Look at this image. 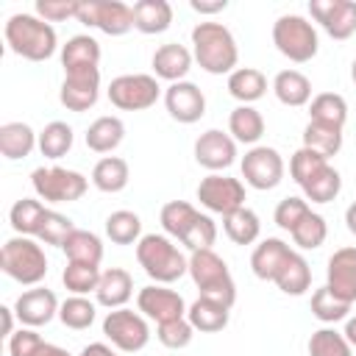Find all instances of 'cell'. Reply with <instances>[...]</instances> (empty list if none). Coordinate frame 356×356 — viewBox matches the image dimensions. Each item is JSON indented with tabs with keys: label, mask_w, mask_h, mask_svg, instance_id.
<instances>
[{
	"label": "cell",
	"mask_w": 356,
	"mask_h": 356,
	"mask_svg": "<svg viewBox=\"0 0 356 356\" xmlns=\"http://www.w3.org/2000/svg\"><path fill=\"white\" fill-rule=\"evenodd\" d=\"M33 147H39V134L28 122H6V125H0V153L8 161L28 159L33 153Z\"/></svg>",
	"instance_id": "cb8c5ba5"
},
{
	"label": "cell",
	"mask_w": 356,
	"mask_h": 356,
	"mask_svg": "<svg viewBox=\"0 0 356 356\" xmlns=\"http://www.w3.org/2000/svg\"><path fill=\"white\" fill-rule=\"evenodd\" d=\"M222 231L234 245H253L259 239V234H261V220H259V214L253 209L242 206L234 214L222 217Z\"/></svg>",
	"instance_id": "836d02e7"
},
{
	"label": "cell",
	"mask_w": 356,
	"mask_h": 356,
	"mask_svg": "<svg viewBox=\"0 0 356 356\" xmlns=\"http://www.w3.org/2000/svg\"><path fill=\"white\" fill-rule=\"evenodd\" d=\"M3 36H6L8 50L25 61H47L58 47L56 28L50 22H44L42 17L25 14V11L11 14L6 19Z\"/></svg>",
	"instance_id": "7a4b0ae2"
},
{
	"label": "cell",
	"mask_w": 356,
	"mask_h": 356,
	"mask_svg": "<svg viewBox=\"0 0 356 356\" xmlns=\"http://www.w3.org/2000/svg\"><path fill=\"white\" fill-rule=\"evenodd\" d=\"M95 317H97V306H95L86 295H70V298L61 300V306H58V320H61L67 328H72V331L89 328V325L95 323Z\"/></svg>",
	"instance_id": "b9f144b4"
},
{
	"label": "cell",
	"mask_w": 356,
	"mask_h": 356,
	"mask_svg": "<svg viewBox=\"0 0 356 356\" xmlns=\"http://www.w3.org/2000/svg\"><path fill=\"white\" fill-rule=\"evenodd\" d=\"M292 253H295V250H292L284 239L267 236V239H261V242L253 248V253H250V270H253V275L261 278V281H275Z\"/></svg>",
	"instance_id": "ffe728a7"
},
{
	"label": "cell",
	"mask_w": 356,
	"mask_h": 356,
	"mask_svg": "<svg viewBox=\"0 0 356 356\" xmlns=\"http://www.w3.org/2000/svg\"><path fill=\"white\" fill-rule=\"evenodd\" d=\"M192 56L209 75H231L239 64V47L222 22H197L192 28Z\"/></svg>",
	"instance_id": "6da1fadb"
},
{
	"label": "cell",
	"mask_w": 356,
	"mask_h": 356,
	"mask_svg": "<svg viewBox=\"0 0 356 356\" xmlns=\"http://www.w3.org/2000/svg\"><path fill=\"white\" fill-rule=\"evenodd\" d=\"M136 261L156 284H172L189 273V259L167 234H145L136 242Z\"/></svg>",
	"instance_id": "3957f363"
},
{
	"label": "cell",
	"mask_w": 356,
	"mask_h": 356,
	"mask_svg": "<svg viewBox=\"0 0 356 356\" xmlns=\"http://www.w3.org/2000/svg\"><path fill=\"white\" fill-rule=\"evenodd\" d=\"M134 295V278L128 270L122 267H108L103 270L100 275V284H97V292H95V300L100 306H106L108 312L111 309H122Z\"/></svg>",
	"instance_id": "7402d4cb"
},
{
	"label": "cell",
	"mask_w": 356,
	"mask_h": 356,
	"mask_svg": "<svg viewBox=\"0 0 356 356\" xmlns=\"http://www.w3.org/2000/svg\"><path fill=\"white\" fill-rule=\"evenodd\" d=\"M100 64V44L95 36L89 33H75L67 39V44H61V67L64 72H75V70H92Z\"/></svg>",
	"instance_id": "603a6c76"
},
{
	"label": "cell",
	"mask_w": 356,
	"mask_h": 356,
	"mask_svg": "<svg viewBox=\"0 0 356 356\" xmlns=\"http://www.w3.org/2000/svg\"><path fill=\"white\" fill-rule=\"evenodd\" d=\"M122 139H125V122L114 114H103L86 128V147L92 153H111L122 145Z\"/></svg>",
	"instance_id": "f1b7e54d"
},
{
	"label": "cell",
	"mask_w": 356,
	"mask_h": 356,
	"mask_svg": "<svg viewBox=\"0 0 356 356\" xmlns=\"http://www.w3.org/2000/svg\"><path fill=\"white\" fill-rule=\"evenodd\" d=\"M273 92H275L278 103H284L289 108H300V106L312 103V81L300 70H281L273 78Z\"/></svg>",
	"instance_id": "83f0119b"
},
{
	"label": "cell",
	"mask_w": 356,
	"mask_h": 356,
	"mask_svg": "<svg viewBox=\"0 0 356 356\" xmlns=\"http://www.w3.org/2000/svg\"><path fill=\"white\" fill-rule=\"evenodd\" d=\"M128 178H131V170H128V161L120 159V156H103L95 167H92V184L95 189L106 192V195H117L128 186Z\"/></svg>",
	"instance_id": "f546056e"
},
{
	"label": "cell",
	"mask_w": 356,
	"mask_h": 356,
	"mask_svg": "<svg viewBox=\"0 0 356 356\" xmlns=\"http://www.w3.org/2000/svg\"><path fill=\"white\" fill-rule=\"evenodd\" d=\"M309 14L331 39L356 33V0H309Z\"/></svg>",
	"instance_id": "5bb4252c"
},
{
	"label": "cell",
	"mask_w": 356,
	"mask_h": 356,
	"mask_svg": "<svg viewBox=\"0 0 356 356\" xmlns=\"http://www.w3.org/2000/svg\"><path fill=\"white\" fill-rule=\"evenodd\" d=\"M108 100L114 108L120 111H145L150 106H156L161 86L156 75L147 72H128V75H117L108 89H106Z\"/></svg>",
	"instance_id": "ba28073f"
},
{
	"label": "cell",
	"mask_w": 356,
	"mask_h": 356,
	"mask_svg": "<svg viewBox=\"0 0 356 356\" xmlns=\"http://www.w3.org/2000/svg\"><path fill=\"white\" fill-rule=\"evenodd\" d=\"M228 317H231V309L214 298H197L189 309H186V320L192 323L195 331L200 334H217L228 325Z\"/></svg>",
	"instance_id": "d4e9b609"
},
{
	"label": "cell",
	"mask_w": 356,
	"mask_h": 356,
	"mask_svg": "<svg viewBox=\"0 0 356 356\" xmlns=\"http://www.w3.org/2000/svg\"><path fill=\"white\" fill-rule=\"evenodd\" d=\"M228 134L234 136V142L256 147V142L264 136V117H261V111H256L253 106H236L228 114Z\"/></svg>",
	"instance_id": "4dcf8cb0"
},
{
	"label": "cell",
	"mask_w": 356,
	"mask_h": 356,
	"mask_svg": "<svg viewBox=\"0 0 356 356\" xmlns=\"http://www.w3.org/2000/svg\"><path fill=\"white\" fill-rule=\"evenodd\" d=\"M75 19L86 28L103 31L106 36H125L134 28V6L120 0H81Z\"/></svg>",
	"instance_id": "30bf717a"
},
{
	"label": "cell",
	"mask_w": 356,
	"mask_h": 356,
	"mask_svg": "<svg viewBox=\"0 0 356 356\" xmlns=\"http://www.w3.org/2000/svg\"><path fill=\"white\" fill-rule=\"evenodd\" d=\"M284 295H303L312 286V267L300 253H292L289 261L284 264V270L278 273V278L273 281Z\"/></svg>",
	"instance_id": "74e56055"
},
{
	"label": "cell",
	"mask_w": 356,
	"mask_h": 356,
	"mask_svg": "<svg viewBox=\"0 0 356 356\" xmlns=\"http://www.w3.org/2000/svg\"><path fill=\"white\" fill-rule=\"evenodd\" d=\"M303 147L331 159L342 150V128H334V125H323V122H312L303 128Z\"/></svg>",
	"instance_id": "f35d334b"
},
{
	"label": "cell",
	"mask_w": 356,
	"mask_h": 356,
	"mask_svg": "<svg viewBox=\"0 0 356 356\" xmlns=\"http://www.w3.org/2000/svg\"><path fill=\"white\" fill-rule=\"evenodd\" d=\"M189 275L203 298H214V300L225 303L228 309L234 306L236 284H234L231 270L222 256H217L214 250H195L189 256Z\"/></svg>",
	"instance_id": "5b68a950"
},
{
	"label": "cell",
	"mask_w": 356,
	"mask_h": 356,
	"mask_svg": "<svg viewBox=\"0 0 356 356\" xmlns=\"http://www.w3.org/2000/svg\"><path fill=\"white\" fill-rule=\"evenodd\" d=\"M0 314H3V337H11L14 334V306H0Z\"/></svg>",
	"instance_id": "6f0895ef"
},
{
	"label": "cell",
	"mask_w": 356,
	"mask_h": 356,
	"mask_svg": "<svg viewBox=\"0 0 356 356\" xmlns=\"http://www.w3.org/2000/svg\"><path fill=\"white\" fill-rule=\"evenodd\" d=\"M44 203L39 197H19L11 211H8V222L11 228L19 234V236H36L39 234V225H42V217H44Z\"/></svg>",
	"instance_id": "e575fe53"
},
{
	"label": "cell",
	"mask_w": 356,
	"mask_h": 356,
	"mask_svg": "<svg viewBox=\"0 0 356 356\" xmlns=\"http://www.w3.org/2000/svg\"><path fill=\"white\" fill-rule=\"evenodd\" d=\"M81 0H36V17L44 22H64L70 17H78Z\"/></svg>",
	"instance_id": "f5cc1de1"
},
{
	"label": "cell",
	"mask_w": 356,
	"mask_h": 356,
	"mask_svg": "<svg viewBox=\"0 0 356 356\" xmlns=\"http://www.w3.org/2000/svg\"><path fill=\"white\" fill-rule=\"evenodd\" d=\"M61 250H64L67 261L97 264V267H100V261H103V242H100L97 234H92V231H86V228H75V231L67 236V242L61 245Z\"/></svg>",
	"instance_id": "1f68e13d"
},
{
	"label": "cell",
	"mask_w": 356,
	"mask_h": 356,
	"mask_svg": "<svg viewBox=\"0 0 356 356\" xmlns=\"http://www.w3.org/2000/svg\"><path fill=\"white\" fill-rule=\"evenodd\" d=\"M273 44L281 56H286L295 64L312 61L320 50L317 28L303 14H281L273 22Z\"/></svg>",
	"instance_id": "8992f818"
},
{
	"label": "cell",
	"mask_w": 356,
	"mask_h": 356,
	"mask_svg": "<svg viewBox=\"0 0 356 356\" xmlns=\"http://www.w3.org/2000/svg\"><path fill=\"white\" fill-rule=\"evenodd\" d=\"M342 334H345V339L350 342V348H356V314L345 320V331H342Z\"/></svg>",
	"instance_id": "680465c9"
},
{
	"label": "cell",
	"mask_w": 356,
	"mask_h": 356,
	"mask_svg": "<svg viewBox=\"0 0 356 356\" xmlns=\"http://www.w3.org/2000/svg\"><path fill=\"white\" fill-rule=\"evenodd\" d=\"M289 236H292V242H295L300 250H314V248H320V245L325 242V236H328V222H325L323 214L309 211V214L289 231Z\"/></svg>",
	"instance_id": "ee69618b"
},
{
	"label": "cell",
	"mask_w": 356,
	"mask_h": 356,
	"mask_svg": "<svg viewBox=\"0 0 356 356\" xmlns=\"http://www.w3.org/2000/svg\"><path fill=\"white\" fill-rule=\"evenodd\" d=\"M348 312H350V303L337 298L328 286H320L314 289L312 295V314L320 320V323H339V320H348Z\"/></svg>",
	"instance_id": "f6af8a7d"
},
{
	"label": "cell",
	"mask_w": 356,
	"mask_h": 356,
	"mask_svg": "<svg viewBox=\"0 0 356 356\" xmlns=\"http://www.w3.org/2000/svg\"><path fill=\"white\" fill-rule=\"evenodd\" d=\"M309 120L312 122H323V125H334V128H345L348 122V103L342 95L337 92H320L312 97L309 103Z\"/></svg>",
	"instance_id": "d6a6232c"
},
{
	"label": "cell",
	"mask_w": 356,
	"mask_h": 356,
	"mask_svg": "<svg viewBox=\"0 0 356 356\" xmlns=\"http://www.w3.org/2000/svg\"><path fill=\"white\" fill-rule=\"evenodd\" d=\"M72 231H75V225H72V220H70L67 214L47 209L44 217H42V225H39L36 239H39L42 245H56V248H61Z\"/></svg>",
	"instance_id": "7dc6e473"
},
{
	"label": "cell",
	"mask_w": 356,
	"mask_h": 356,
	"mask_svg": "<svg viewBox=\"0 0 356 356\" xmlns=\"http://www.w3.org/2000/svg\"><path fill=\"white\" fill-rule=\"evenodd\" d=\"M197 214H200V211H197L192 203H186V200H170V203L161 206V211H159V222H161V228H164L167 236L181 239Z\"/></svg>",
	"instance_id": "60d3db41"
},
{
	"label": "cell",
	"mask_w": 356,
	"mask_h": 356,
	"mask_svg": "<svg viewBox=\"0 0 356 356\" xmlns=\"http://www.w3.org/2000/svg\"><path fill=\"white\" fill-rule=\"evenodd\" d=\"M31 186L39 200L44 203H75L89 189V181L78 170L67 167H36L31 172Z\"/></svg>",
	"instance_id": "52a82bcc"
},
{
	"label": "cell",
	"mask_w": 356,
	"mask_h": 356,
	"mask_svg": "<svg viewBox=\"0 0 356 356\" xmlns=\"http://www.w3.org/2000/svg\"><path fill=\"white\" fill-rule=\"evenodd\" d=\"M284 170H286L284 159L275 147L256 145L242 156V178L250 189H259V192L275 189L284 181Z\"/></svg>",
	"instance_id": "7c38bea8"
},
{
	"label": "cell",
	"mask_w": 356,
	"mask_h": 356,
	"mask_svg": "<svg viewBox=\"0 0 356 356\" xmlns=\"http://www.w3.org/2000/svg\"><path fill=\"white\" fill-rule=\"evenodd\" d=\"M0 270L22 286H39L47 275V256H44L42 242L33 236H19V234L6 239L0 250Z\"/></svg>",
	"instance_id": "277c9868"
},
{
	"label": "cell",
	"mask_w": 356,
	"mask_h": 356,
	"mask_svg": "<svg viewBox=\"0 0 356 356\" xmlns=\"http://www.w3.org/2000/svg\"><path fill=\"white\" fill-rule=\"evenodd\" d=\"M164 106H167V114L175 122L192 125L206 114V95L200 92L197 83L178 81V83H170L164 89Z\"/></svg>",
	"instance_id": "ac0fdd59"
},
{
	"label": "cell",
	"mask_w": 356,
	"mask_h": 356,
	"mask_svg": "<svg viewBox=\"0 0 356 356\" xmlns=\"http://www.w3.org/2000/svg\"><path fill=\"white\" fill-rule=\"evenodd\" d=\"M195 161L209 172H222L236 161V142L220 128H209L195 139Z\"/></svg>",
	"instance_id": "2e32d148"
},
{
	"label": "cell",
	"mask_w": 356,
	"mask_h": 356,
	"mask_svg": "<svg viewBox=\"0 0 356 356\" xmlns=\"http://www.w3.org/2000/svg\"><path fill=\"white\" fill-rule=\"evenodd\" d=\"M106 236L114 245H136L142 239V220H139V214H134L128 209L111 211L106 217Z\"/></svg>",
	"instance_id": "ab89813d"
},
{
	"label": "cell",
	"mask_w": 356,
	"mask_h": 356,
	"mask_svg": "<svg viewBox=\"0 0 356 356\" xmlns=\"http://www.w3.org/2000/svg\"><path fill=\"white\" fill-rule=\"evenodd\" d=\"M72 142H75V134H72V128L67 125V122H61V120H53V122H47L42 131H39V153L44 156V159H61V156H67L70 150H72Z\"/></svg>",
	"instance_id": "d590c367"
},
{
	"label": "cell",
	"mask_w": 356,
	"mask_h": 356,
	"mask_svg": "<svg viewBox=\"0 0 356 356\" xmlns=\"http://www.w3.org/2000/svg\"><path fill=\"white\" fill-rule=\"evenodd\" d=\"M100 97V67L92 70H75V72H64L61 89H58V100L64 108L70 111H89Z\"/></svg>",
	"instance_id": "9a60e30c"
},
{
	"label": "cell",
	"mask_w": 356,
	"mask_h": 356,
	"mask_svg": "<svg viewBox=\"0 0 356 356\" xmlns=\"http://www.w3.org/2000/svg\"><path fill=\"white\" fill-rule=\"evenodd\" d=\"M350 81H353V83H356V58H353V61H350Z\"/></svg>",
	"instance_id": "94428289"
},
{
	"label": "cell",
	"mask_w": 356,
	"mask_h": 356,
	"mask_svg": "<svg viewBox=\"0 0 356 356\" xmlns=\"http://www.w3.org/2000/svg\"><path fill=\"white\" fill-rule=\"evenodd\" d=\"M172 25V6L167 0H136L134 3V28L145 36L164 33Z\"/></svg>",
	"instance_id": "484cf974"
},
{
	"label": "cell",
	"mask_w": 356,
	"mask_h": 356,
	"mask_svg": "<svg viewBox=\"0 0 356 356\" xmlns=\"http://www.w3.org/2000/svg\"><path fill=\"white\" fill-rule=\"evenodd\" d=\"M81 356H120V353L114 350V345H106V342H89V345L81 350Z\"/></svg>",
	"instance_id": "9f6ffc18"
},
{
	"label": "cell",
	"mask_w": 356,
	"mask_h": 356,
	"mask_svg": "<svg viewBox=\"0 0 356 356\" xmlns=\"http://www.w3.org/2000/svg\"><path fill=\"white\" fill-rule=\"evenodd\" d=\"M103 334L106 339L122 350V353H139L150 342V325L147 317L134 309H111L103 317Z\"/></svg>",
	"instance_id": "9c48e42d"
},
{
	"label": "cell",
	"mask_w": 356,
	"mask_h": 356,
	"mask_svg": "<svg viewBox=\"0 0 356 356\" xmlns=\"http://www.w3.org/2000/svg\"><path fill=\"white\" fill-rule=\"evenodd\" d=\"M195 195H197L200 206H206L211 214H222V217H228L245 206V184L239 178H231L222 172H209L206 178H200Z\"/></svg>",
	"instance_id": "8fae6325"
},
{
	"label": "cell",
	"mask_w": 356,
	"mask_h": 356,
	"mask_svg": "<svg viewBox=\"0 0 356 356\" xmlns=\"http://www.w3.org/2000/svg\"><path fill=\"white\" fill-rule=\"evenodd\" d=\"M136 309H139V314H145L147 320H153L156 325H161V323L186 317V309L189 306L167 284H150V286H142L136 292Z\"/></svg>",
	"instance_id": "4fadbf2b"
},
{
	"label": "cell",
	"mask_w": 356,
	"mask_h": 356,
	"mask_svg": "<svg viewBox=\"0 0 356 356\" xmlns=\"http://www.w3.org/2000/svg\"><path fill=\"white\" fill-rule=\"evenodd\" d=\"M214 239H217V225H214V220H211L209 214H197V217L192 220V225L186 228V234L181 236V242H184L192 253H195V250H211Z\"/></svg>",
	"instance_id": "681fc988"
},
{
	"label": "cell",
	"mask_w": 356,
	"mask_h": 356,
	"mask_svg": "<svg viewBox=\"0 0 356 356\" xmlns=\"http://www.w3.org/2000/svg\"><path fill=\"white\" fill-rule=\"evenodd\" d=\"M303 197L312 200V203H331L339 192H342V175L337 167L325 164L320 172H314L303 186Z\"/></svg>",
	"instance_id": "8d00e7d4"
},
{
	"label": "cell",
	"mask_w": 356,
	"mask_h": 356,
	"mask_svg": "<svg viewBox=\"0 0 356 356\" xmlns=\"http://www.w3.org/2000/svg\"><path fill=\"white\" fill-rule=\"evenodd\" d=\"M325 286L337 298L348 300L350 306L356 303V248L353 245L331 253L325 267Z\"/></svg>",
	"instance_id": "d6986e66"
},
{
	"label": "cell",
	"mask_w": 356,
	"mask_h": 356,
	"mask_svg": "<svg viewBox=\"0 0 356 356\" xmlns=\"http://www.w3.org/2000/svg\"><path fill=\"white\" fill-rule=\"evenodd\" d=\"M192 337H195V328H192V323H189L186 317L161 323V325L156 328V339H159L164 348H170V350H181V348H186V345L192 342Z\"/></svg>",
	"instance_id": "f907efd6"
},
{
	"label": "cell",
	"mask_w": 356,
	"mask_h": 356,
	"mask_svg": "<svg viewBox=\"0 0 356 356\" xmlns=\"http://www.w3.org/2000/svg\"><path fill=\"white\" fill-rule=\"evenodd\" d=\"M345 228H348V231L356 236V200H353V203L345 209Z\"/></svg>",
	"instance_id": "91938a15"
},
{
	"label": "cell",
	"mask_w": 356,
	"mask_h": 356,
	"mask_svg": "<svg viewBox=\"0 0 356 356\" xmlns=\"http://www.w3.org/2000/svg\"><path fill=\"white\" fill-rule=\"evenodd\" d=\"M228 95L239 100V106H253L267 95V78L256 67H236L228 75Z\"/></svg>",
	"instance_id": "4316f807"
},
{
	"label": "cell",
	"mask_w": 356,
	"mask_h": 356,
	"mask_svg": "<svg viewBox=\"0 0 356 356\" xmlns=\"http://www.w3.org/2000/svg\"><path fill=\"white\" fill-rule=\"evenodd\" d=\"M192 50L178 44V42H167L161 47H156L150 64H153V75L161 78V81H170V83H178V81H186L189 70H192Z\"/></svg>",
	"instance_id": "44dd1931"
},
{
	"label": "cell",
	"mask_w": 356,
	"mask_h": 356,
	"mask_svg": "<svg viewBox=\"0 0 356 356\" xmlns=\"http://www.w3.org/2000/svg\"><path fill=\"white\" fill-rule=\"evenodd\" d=\"M58 298L53 289L47 286H33L28 292H22L14 300V314L19 320L22 328H42L47 325L53 317H58Z\"/></svg>",
	"instance_id": "e0dca14e"
},
{
	"label": "cell",
	"mask_w": 356,
	"mask_h": 356,
	"mask_svg": "<svg viewBox=\"0 0 356 356\" xmlns=\"http://www.w3.org/2000/svg\"><path fill=\"white\" fill-rule=\"evenodd\" d=\"M306 348H309V356H353V348L345 339V334L334 328H317L309 337Z\"/></svg>",
	"instance_id": "bcb514c9"
},
{
	"label": "cell",
	"mask_w": 356,
	"mask_h": 356,
	"mask_svg": "<svg viewBox=\"0 0 356 356\" xmlns=\"http://www.w3.org/2000/svg\"><path fill=\"white\" fill-rule=\"evenodd\" d=\"M25 356H72L70 350H64V348H58V345H53V342H36Z\"/></svg>",
	"instance_id": "11a10c76"
},
{
	"label": "cell",
	"mask_w": 356,
	"mask_h": 356,
	"mask_svg": "<svg viewBox=\"0 0 356 356\" xmlns=\"http://www.w3.org/2000/svg\"><path fill=\"white\" fill-rule=\"evenodd\" d=\"M100 267L97 264H81V261H67L64 273H61V281L67 286V292L72 295H89V292H97V284H100Z\"/></svg>",
	"instance_id": "7bdbcfd3"
},
{
	"label": "cell",
	"mask_w": 356,
	"mask_h": 356,
	"mask_svg": "<svg viewBox=\"0 0 356 356\" xmlns=\"http://www.w3.org/2000/svg\"><path fill=\"white\" fill-rule=\"evenodd\" d=\"M312 211V206H309V200L306 197H295V195H289V197H284L278 206H275V211H273V220H275V225L278 228H284V231H292L306 214Z\"/></svg>",
	"instance_id": "816d5d0a"
},
{
	"label": "cell",
	"mask_w": 356,
	"mask_h": 356,
	"mask_svg": "<svg viewBox=\"0 0 356 356\" xmlns=\"http://www.w3.org/2000/svg\"><path fill=\"white\" fill-rule=\"evenodd\" d=\"M189 6L197 14H220L228 8V0H211V3L209 0H189Z\"/></svg>",
	"instance_id": "db71d44e"
},
{
	"label": "cell",
	"mask_w": 356,
	"mask_h": 356,
	"mask_svg": "<svg viewBox=\"0 0 356 356\" xmlns=\"http://www.w3.org/2000/svg\"><path fill=\"white\" fill-rule=\"evenodd\" d=\"M325 164H328L325 156H320V153H314V150H309V147H298V150L292 153V159H289V175H292V181H295L298 186H303V184H306L314 172H320Z\"/></svg>",
	"instance_id": "c3c4849f"
}]
</instances>
